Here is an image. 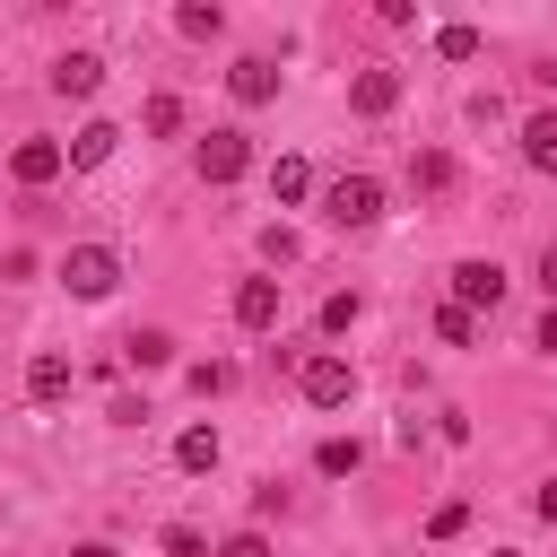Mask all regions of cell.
Segmentation results:
<instances>
[{
	"label": "cell",
	"instance_id": "1",
	"mask_svg": "<svg viewBox=\"0 0 557 557\" xmlns=\"http://www.w3.org/2000/svg\"><path fill=\"white\" fill-rule=\"evenodd\" d=\"M322 218L348 226V235H366V226L383 218V183H374V174H331V183H322Z\"/></svg>",
	"mask_w": 557,
	"mask_h": 557
},
{
	"label": "cell",
	"instance_id": "19",
	"mask_svg": "<svg viewBox=\"0 0 557 557\" xmlns=\"http://www.w3.org/2000/svg\"><path fill=\"white\" fill-rule=\"evenodd\" d=\"M139 122H148L157 139H174V131H183V96H165V87H157V96L139 104Z\"/></svg>",
	"mask_w": 557,
	"mask_h": 557
},
{
	"label": "cell",
	"instance_id": "31",
	"mask_svg": "<svg viewBox=\"0 0 557 557\" xmlns=\"http://www.w3.org/2000/svg\"><path fill=\"white\" fill-rule=\"evenodd\" d=\"M531 505H540V522H557V479H548V487H540Z\"/></svg>",
	"mask_w": 557,
	"mask_h": 557
},
{
	"label": "cell",
	"instance_id": "24",
	"mask_svg": "<svg viewBox=\"0 0 557 557\" xmlns=\"http://www.w3.org/2000/svg\"><path fill=\"white\" fill-rule=\"evenodd\" d=\"M183 383H191V392H200V400H209V392H226V383H235V366H226V357H200V366H191V374H183Z\"/></svg>",
	"mask_w": 557,
	"mask_h": 557
},
{
	"label": "cell",
	"instance_id": "32",
	"mask_svg": "<svg viewBox=\"0 0 557 557\" xmlns=\"http://www.w3.org/2000/svg\"><path fill=\"white\" fill-rule=\"evenodd\" d=\"M70 557H122V548H113V540H78Z\"/></svg>",
	"mask_w": 557,
	"mask_h": 557
},
{
	"label": "cell",
	"instance_id": "12",
	"mask_svg": "<svg viewBox=\"0 0 557 557\" xmlns=\"http://www.w3.org/2000/svg\"><path fill=\"white\" fill-rule=\"evenodd\" d=\"M113 139H122L113 122H78V139H61V148H70V165H78V174H96V165L113 157Z\"/></svg>",
	"mask_w": 557,
	"mask_h": 557
},
{
	"label": "cell",
	"instance_id": "7",
	"mask_svg": "<svg viewBox=\"0 0 557 557\" xmlns=\"http://www.w3.org/2000/svg\"><path fill=\"white\" fill-rule=\"evenodd\" d=\"M61 165H70V148H61V139H17V148H9V174H17L26 191H35V183H52Z\"/></svg>",
	"mask_w": 557,
	"mask_h": 557
},
{
	"label": "cell",
	"instance_id": "33",
	"mask_svg": "<svg viewBox=\"0 0 557 557\" xmlns=\"http://www.w3.org/2000/svg\"><path fill=\"white\" fill-rule=\"evenodd\" d=\"M487 557H513V548H487Z\"/></svg>",
	"mask_w": 557,
	"mask_h": 557
},
{
	"label": "cell",
	"instance_id": "13",
	"mask_svg": "<svg viewBox=\"0 0 557 557\" xmlns=\"http://www.w3.org/2000/svg\"><path fill=\"white\" fill-rule=\"evenodd\" d=\"M313 470H322V479H357V470H366V444H357V435H322V444H313Z\"/></svg>",
	"mask_w": 557,
	"mask_h": 557
},
{
	"label": "cell",
	"instance_id": "26",
	"mask_svg": "<svg viewBox=\"0 0 557 557\" xmlns=\"http://www.w3.org/2000/svg\"><path fill=\"white\" fill-rule=\"evenodd\" d=\"M461 522H470V505H461V496H444V505H435V513H426V540H453V531H461Z\"/></svg>",
	"mask_w": 557,
	"mask_h": 557
},
{
	"label": "cell",
	"instance_id": "5",
	"mask_svg": "<svg viewBox=\"0 0 557 557\" xmlns=\"http://www.w3.org/2000/svg\"><path fill=\"white\" fill-rule=\"evenodd\" d=\"M453 305H461V313H496V305H505V270H496V261H461V270H453Z\"/></svg>",
	"mask_w": 557,
	"mask_h": 557
},
{
	"label": "cell",
	"instance_id": "28",
	"mask_svg": "<svg viewBox=\"0 0 557 557\" xmlns=\"http://www.w3.org/2000/svg\"><path fill=\"white\" fill-rule=\"evenodd\" d=\"M261 261H278V270H287V261H296V235H287V226H261Z\"/></svg>",
	"mask_w": 557,
	"mask_h": 557
},
{
	"label": "cell",
	"instance_id": "16",
	"mask_svg": "<svg viewBox=\"0 0 557 557\" xmlns=\"http://www.w3.org/2000/svg\"><path fill=\"white\" fill-rule=\"evenodd\" d=\"M122 366H139V374L174 366V331H131V339H122Z\"/></svg>",
	"mask_w": 557,
	"mask_h": 557
},
{
	"label": "cell",
	"instance_id": "21",
	"mask_svg": "<svg viewBox=\"0 0 557 557\" xmlns=\"http://www.w3.org/2000/svg\"><path fill=\"white\" fill-rule=\"evenodd\" d=\"M157 548H165V557H218V548H209L191 522H165V531H157Z\"/></svg>",
	"mask_w": 557,
	"mask_h": 557
},
{
	"label": "cell",
	"instance_id": "14",
	"mask_svg": "<svg viewBox=\"0 0 557 557\" xmlns=\"http://www.w3.org/2000/svg\"><path fill=\"white\" fill-rule=\"evenodd\" d=\"M522 165L531 174H557V113H531L522 122Z\"/></svg>",
	"mask_w": 557,
	"mask_h": 557
},
{
	"label": "cell",
	"instance_id": "11",
	"mask_svg": "<svg viewBox=\"0 0 557 557\" xmlns=\"http://www.w3.org/2000/svg\"><path fill=\"white\" fill-rule=\"evenodd\" d=\"M96 87H104V61L96 52H61L52 61V96H96Z\"/></svg>",
	"mask_w": 557,
	"mask_h": 557
},
{
	"label": "cell",
	"instance_id": "27",
	"mask_svg": "<svg viewBox=\"0 0 557 557\" xmlns=\"http://www.w3.org/2000/svg\"><path fill=\"white\" fill-rule=\"evenodd\" d=\"M218 557H270V540H261V522H244V531H226V540H218Z\"/></svg>",
	"mask_w": 557,
	"mask_h": 557
},
{
	"label": "cell",
	"instance_id": "22",
	"mask_svg": "<svg viewBox=\"0 0 557 557\" xmlns=\"http://www.w3.org/2000/svg\"><path fill=\"white\" fill-rule=\"evenodd\" d=\"M435 52L444 61H479V26H435Z\"/></svg>",
	"mask_w": 557,
	"mask_h": 557
},
{
	"label": "cell",
	"instance_id": "10",
	"mask_svg": "<svg viewBox=\"0 0 557 557\" xmlns=\"http://www.w3.org/2000/svg\"><path fill=\"white\" fill-rule=\"evenodd\" d=\"M226 87H235V104H270V96H278V61H261V52H244V61L226 70Z\"/></svg>",
	"mask_w": 557,
	"mask_h": 557
},
{
	"label": "cell",
	"instance_id": "6",
	"mask_svg": "<svg viewBox=\"0 0 557 557\" xmlns=\"http://www.w3.org/2000/svg\"><path fill=\"white\" fill-rule=\"evenodd\" d=\"M392 104H400V70H357V78H348V113L383 122Z\"/></svg>",
	"mask_w": 557,
	"mask_h": 557
},
{
	"label": "cell",
	"instance_id": "3",
	"mask_svg": "<svg viewBox=\"0 0 557 557\" xmlns=\"http://www.w3.org/2000/svg\"><path fill=\"white\" fill-rule=\"evenodd\" d=\"M296 392H305L313 409H348V392H357V366L322 348V357H305V366H296Z\"/></svg>",
	"mask_w": 557,
	"mask_h": 557
},
{
	"label": "cell",
	"instance_id": "29",
	"mask_svg": "<svg viewBox=\"0 0 557 557\" xmlns=\"http://www.w3.org/2000/svg\"><path fill=\"white\" fill-rule=\"evenodd\" d=\"M531 348H548V357H557V305L540 313V331H531Z\"/></svg>",
	"mask_w": 557,
	"mask_h": 557
},
{
	"label": "cell",
	"instance_id": "20",
	"mask_svg": "<svg viewBox=\"0 0 557 557\" xmlns=\"http://www.w3.org/2000/svg\"><path fill=\"white\" fill-rule=\"evenodd\" d=\"M270 191H278V200H305V191H313V165H305V157H278V165H270Z\"/></svg>",
	"mask_w": 557,
	"mask_h": 557
},
{
	"label": "cell",
	"instance_id": "18",
	"mask_svg": "<svg viewBox=\"0 0 557 557\" xmlns=\"http://www.w3.org/2000/svg\"><path fill=\"white\" fill-rule=\"evenodd\" d=\"M409 183H418V191H453V157H444V148H418V157H409Z\"/></svg>",
	"mask_w": 557,
	"mask_h": 557
},
{
	"label": "cell",
	"instance_id": "8",
	"mask_svg": "<svg viewBox=\"0 0 557 557\" xmlns=\"http://www.w3.org/2000/svg\"><path fill=\"white\" fill-rule=\"evenodd\" d=\"M70 383H78V366L61 357V348H44V357H26V400H70Z\"/></svg>",
	"mask_w": 557,
	"mask_h": 557
},
{
	"label": "cell",
	"instance_id": "23",
	"mask_svg": "<svg viewBox=\"0 0 557 557\" xmlns=\"http://www.w3.org/2000/svg\"><path fill=\"white\" fill-rule=\"evenodd\" d=\"M357 313H366V305H357L348 287H339V296H322V331H331V339H339V331H357Z\"/></svg>",
	"mask_w": 557,
	"mask_h": 557
},
{
	"label": "cell",
	"instance_id": "30",
	"mask_svg": "<svg viewBox=\"0 0 557 557\" xmlns=\"http://www.w3.org/2000/svg\"><path fill=\"white\" fill-rule=\"evenodd\" d=\"M540 287H548V305H557V244L540 252Z\"/></svg>",
	"mask_w": 557,
	"mask_h": 557
},
{
	"label": "cell",
	"instance_id": "25",
	"mask_svg": "<svg viewBox=\"0 0 557 557\" xmlns=\"http://www.w3.org/2000/svg\"><path fill=\"white\" fill-rule=\"evenodd\" d=\"M435 331H444L453 348H470V331H479V313H461V305H435Z\"/></svg>",
	"mask_w": 557,
	"mask_h": 557
},
{
	"label": "cell",
	"instance_id": "9",
	"mask_svg": "<svg viewBox=\"0 0 557 557\" xmlns=\"http://www.w3.org/2000/svg\"><path fill=\"white\" fill-rule=\"evenodd\" d=\"M278 305H287V287H278V278H244V287H235V322H244V331H270V322H278Z\"/></svg>",
	"mask_w": 557,
	"mask_h": 557
},
{
	"label": "cell",
	"instance_id": "15",
	"mask_svg": "<svg viewBox=\"0 0 557 557\" xmlns=\"http://www.w3.org/2000/svg\"><path fill=\"white\" fill-rule=\"evenodd\" d=\"M174 35H191V44H218V35H226V9H218V0H183V9H174Z\"/></svg>",
	"mask_w": 557,
	"mask_h": 557
},
{
	"label": "cell",
	"instance_id": "4",
	"mask_svg": "<svg viewBox=\"0 0 557 557\" xmlns=\"http://www.w3.org/2000/svg\"><path fill=\"white\" fill-rule=\"evenodd\" d=\"M252 174V139L244 131H209L200 139V183H244Z\"/></svg>",
	"mask_w": 557,
	"mask_h": 557
},
{
	"label": "cell",
	"instance_id": "2",
	"mask_svg": "<svg viewBox=\"0 0 557 557\" xmlns=\"http://www.w3.org/2000/svg\"><path fill=\"white\" fill-rule=\"evenodd\" d=\"M61 278H70L78 305H104V296L122 287V252H113V244H70V252H61Z\"/></svg>",
	"mask_w": 557,
	"mask_h": 557
},
{
	"label": "cell",
	"instance_id": "17",
	"mask_svg": "<svg viewBox=\"0 0 557 557\" xmlns=\"http://www.w3.org/2000/svg\"><path fill=\"white\" fill-rule=\"evenodd\" d=\"M174 461L183 470H218V426H183L174 435Z\"/></svg>",
	"mask_w": 557,
	"mask_h": 557
}]
</instances>
